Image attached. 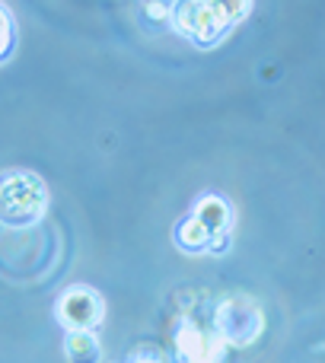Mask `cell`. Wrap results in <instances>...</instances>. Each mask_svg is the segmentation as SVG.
Returning <instances> with one entry per match:
<instances>
[{
    "mask_svg": "<svg viewBox=\"0 0 325 363\" xmlns=\"http://www.w3.org/2000/svg\"><path fill=\"white\" fill-rule=\"evenodd\" d=\"M211 325L230 347H249V345H255L258 335H262L265 315L252 296L230 294V296H224V300H217Z\"/></svg>",
    "mask_w": 325,
    "mask_h": 363,
    "instance_id": "cell-3",
    "label": "cell"
},
{
    "mask_svg": "<svg viewBox=\"0 0 325 363\" xmlns=\"http://www.w3.org/2000/svg\"><path fill=\"white\" fill-rule=\"evenodd\" d=\"M55 319L64 332H96L106 319V303L89 287H67L55 300Z\"/></svg>",
    "mask_w": 325,
    "mask_h": 363,
    "instance_id": "cell-5",
    "label": "cell"
},
{
    "mask_svg": "<svg viewBox=\"0 0 325 363\" xmlns=\"http://www.w3.org/2000/svg\"><path fill=\"white\" fill-rule=\"evenodd\" d=\"M144 13H147V16L153 19V23H169V16H172V6L160 4V0H147Z\"/></svg>",
    "mask_w": 325,
    "mask_h": 363,
    "instance_id": "cell-9",
    "label": "cell"
},
{
    "mask_svg": "<svg viewBox=\"0 0 325 363\" xmlns=\"http://www.w3.org/2000/svg\"><path fill=\"white\" fill-rule=\"evenodd\" d=\"M211 236H214V233L207 230V226L201 223L194 213H188V217L182 220V223L175 226V233H172L175 245H179L182 252H192V255H201V252L211 249Z\"/></svg>",
    "mask_w": 325,
    "mask_h": 363,
    "instance_id": "cell-7",
    "label": "cell"
},
{
    "mask_svg": "<svg viewBox=\"0 0 325 363\" xmlns=\"http://www.w3.org/2000/svg\"><path fill=\"white\" fill-rule=\"evenodd\" d=\"M252 10V0H179L169 23L188 42L211 48Z\"/></svg>",
    "mask_w": 325,
    "mask_h": 363,
    "instance_id": "cell-1",
    "label": "cell"
},
{
    "mask_svg": "<svg viewBox=\"0 0 325 363\" xmlns=\"http://www.w3.org/2000/svg\"><path fill=\"white\" fill-rule=\"evenodd\" d=\"M125 363H169L162 354L157 351V347H141V351H134L131 357H128Z\"/></svg>",
    "mask_w": 325,
    "mask_h": 363,
    "instance_id": "cell-10",
    "label": "cell"
},
{
    "mask_svg": "<svg viewBox=\"0 0 325 363\" xmlns=\"http://www.w3.org/2000/svg\"><path fill=\"white\" fill-rule=\"evenodd\" d=\"M64 357L70 363H99L102 345L93 332H67L64 335Z\"/></svg>",
    "mask_w": 325,
    "mask_h": 363,
    "instance_id": "cell-8",
    "label": "cell"
},
{
    "mask_svg": "<svg viewBox=\"0 0 325 363\" xmlns=\"http://www.w3.org/2000/svg\"><path fill=\"white\" fill-rule=\"evenodd\" d=\"M48 211V188L29 169L0 172V223L10 230L35 226Z\"/></svg>",
    "mask_w": 325,
    "mask_h": 363,
    "instance_id": "cell-2",
    "label": "cell"
},
{
    "mask_svg": "<svg viewBox=\"0 0 325 363\" xmlns=\"http://www.w3.org/2000/svg\"><path fill=\"white\" fill-rule=\"evenodd\" d=\"M160 4H166V6H175V4H179V0H160Z\"/></svg>",
    "mask_w": 325,
    "mask_h": 363,
    "instance_id": "cell-11",
    "label": "cell"
},
{
    "mask_svg": "<svg viewBox=\"0 0 325 363\" xmlns=\"http://www.w3.org/2000/svg\"><path fill=\"white\" fill-rule=\"evenodd\" d=\"M226 345L211 322L185 319L172 335V357L175 363H226Z\"/></svg>",
    "mask_w": 325,
    "mask_h": 363,
    "instance_id": "cell-4",
    "label": "cell"
},
{
    "mask_svg": "<svg viewBox=\"0 0 325 363\" xmlns=\"http://www.w3.org/2000/svg\"><path fill=\"white\" fill-rule=\"evenodd\" d=\"M192 213H194V217H198L211 233H230L233 207H230V201H224L220 194H204V198H198V204H194Z\"/></svg>",
    "mask_w": 325,
    "mask_h": 363,
    "instance_id": "cell-6",
    "label": "cell"
}]
</instances>
